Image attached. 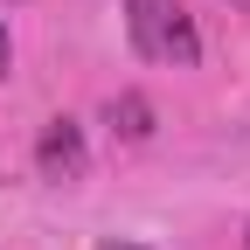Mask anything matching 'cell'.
Segmentation results:
<instances>
[{
    "label": "cell",
    "mask_w": 250,
    "mask_h": 250,
    "mask_svg": "<svg viewBox=\"0 0 250 250\" xmlns=\"http://www.w3.org/2000/svg\"><path fill=\"white\" fill-rule=\"evenodd\" d=\"M125 35H132V56H146V62H174V70L202 62L195 14L181 0H125Z\"/></svg>",
    "instance_id": "1"
},
{
    "label": "cell",
    "mask_w": 250,
    "mask_h": 250,
    "mask_svg": "<svg viewBox=\"0 0 250 250\" xmlns=\"http://www.w3.org/2000/svg\"><path fill=\"white\" fill-rule=\"evenodd\" d=\"M90 153H83V125L77 118H49L42 139H35V174L42 181H83Z\"/></svg>",
    "instance_id": "2"
},
{
    "label": "cell",
    "mask_w": 250,
    "mask_h": 250,
    "mask_svg": "<svg viewBox=\"0 0 250 250\" xmlns=\"http://www.w3.org/2000/svg\"><path fill=\"white\" fill-rule=\"evenodd\" d=\"M104 118H111V132H118V139H132V146L153 139V104L139 98V90H118V98L104 104Z\"/></svg>",
    "instance_id": "3"
},
{
    "label": "cell",
    "mask_w": 250,
    "mask_h": 250,
    "mask_svg": "<svg viewBox=\"0 0 250 250\" xmlns=\"http://www.w3.org/2000/svg\"><path fill=\"white\" fill-rule=\"evenodd\" d=\"M7 70H14V42H7V21H0V83H7Z\"/></svg>",
    "instance_id": "4"
},
{
    "label": "cell",
    "mask_w": 250,
    "mask_h": 250,
    "mask_svg": "<svg viewBox=\"0 0 250 250\" xmlns=\"http://www.w3.org/2000/svg\"><path fill=\"white\" fill-rule=\"evenodd\" d=\"M104 250H146V243H104Z\"/></svg>",
    "instance_id": "5"
},
{
    "label": "cell",
    "mask_w": 250,
    "mask_h": 250,
    "mask_svg": "<svg viewBox=\"0 0 250 250\" xmlns=\"http://www.w3.org/2000/svg\"><path fill=\"white\" fill-rule=\"evenodd\" d=\"M243 250H250V229H243Z\"/></svg>",
    "instance_id": "6"
}]
</instances>
